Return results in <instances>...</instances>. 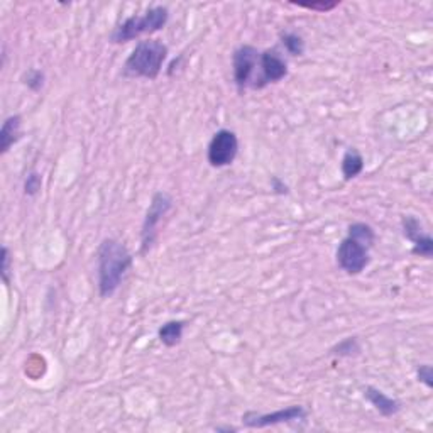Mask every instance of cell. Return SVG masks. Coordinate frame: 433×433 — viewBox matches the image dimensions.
Segmentation results:
<instances>
[{
	"instance_id": "1",
	"label": "cell",
	"mask_w": 433,
	"mask_h": 433,
	"mask_svg": "<svg viewBox=\"0 0 433 433\" xmlns=\"http://www.w3.org/2000/svg\"><path fill=\"white\" fill-rule=\"evenodd\" d=\"M132 263V254L124 242L114 239V237H107L102 240L97 251L98 294L100 298H110L116 294Z\"/></svg>"
},
{
	"instance_id": "2",
	"label": "cell",
	"mask_w": 433,
	"mask_h": 433,
	"mask_svg": "<svg viewBox=\"0 0 433 433\" xmlns=\"http://www.w3.org/2000/svg\"><path fill=\"white\" fill-rule=\"evenodd\" d=\"M170 49L159 39L139 41L129 58L122 67V75L125 78H145L156 80L163 71V64L166 61Z\"/></svg>"
},
{
	"instance_id": "3",
	"label": "cell",
	"mask_w": 433,
	"mask_h": 433,
	"mask_svg": "<svg viewBox=\"0 0 433 433\" xmlns=\"http://www.w3.org/2000/svg\"><path fill=\"white\" fill-rule=\"evenodd\" d=\"M168 21H170V9L166 6H152L143 15L134 14L121 22L112 30L109 41L112 44H125L144 34H154L164 29Z\"/></svg>"
},
{
	"instance_id": "4",
	"label": "cell",
	"mask_w": 433,
	"mask_h": 433,
	"mask_svg": "<svg viewBox=\"0 0 433 433\" xmlns=\"http://www.w3.org/2000/svg\"><path fill=\"white\" fill-rule=\"evenodd\" d=\"M173 197L166 191H156L152 195L149 209L145 212L143 229H141V254L145 256L158 239V227L164 217L173 209Z\"/></svg>"
},
{
	"instance_id": "5",
	"label": "cell",
	"mask_w": 433,
	"mask_h": 433,
	"mask_svg": "<svg viewBox=\"0 0 433 433\" xmlns=\"http://www.w3.org/2000/svg\"><path fill=\"white\" fill-rule=\"evenodd\" d=\"M259 56L260 51L251 44H242L233 51L232 73L237 90L242 94L247 88L256 90L259 78Z\"/></svg>"
},
{
	"instance_id": "6",
	"label": "cell",
	"mask_w": 433,
	"mask_h": 433,
	"mask_svg": "<svg viewBox=\"0 0 433 433\" xmlns=\"http://www.w3.org/2000/svg\"><path fill=\"white\" fill-rule=\"evenodd\" d=\"M371 247H373L371 244L347 233L342 239V242L339 244V247H337V266L348 276L361 274L371 263Z\"/></svg>"
},
{
	"instance_id": "7",
	"label": "cell",
	"mask_w": 433,
	"mask_h": 433,
	"mask_svg": "<svg viewBox=\"0 0 433 433\" xmlns=\"http://www.w3.org/2000/svg\"><path fill=\"white\" fill-rule=\"evenodd\" d=\"M239 154V137L231 129H220L210 139L206 148V161L212 168H227Z\"/></svg>"
},
{
	"instance_id": "8",
	"label": "cell",
	"mask_w": 433,
	"mask_h": 433,
	"mask_svg": "<svg viewBox=\"0 0 433 433\" xmlns=\"http://www.w3.org/2000/svg\"><path fill=\"white\" fill-rule=\"evenodd\" d=\"M308 412L301 405H291L288 408L276 409L273 413H258L247 412L242 415V425L247 428H266L276 427V425L294 423V421H305Z\"/></svg>"
},
{
	"instance_id": "9",
	"label": "cell",
	"mask_w": 433,
	"mask_h": 433,
	"mask_svg": "<svg viewBox=\"0 0 433 433\" xmlns=\"http://www.w3.org/2000/svg\"><path fill=\"white\" fill-rule=\"evenodd\" d=\"M288 76V63L278 49H264L259 56V78L256 90H263L271 83H278Z\"/></svg>"
},
{
	"instance_id": "10",
	"label": "cell",
	"mask_w": 433,
	"mask_h": 433,
	"mask_svg": "<svg viewBox=\"0 0 433 433\" xmlns=\"http://www.w3.org/2000/svg\"><path fill=\"white\" fill-rule=\"evenodd\" d=\"M364 398H366V400L374 406L375 412L381 416H385V418H391V416L398 415V413L401 412V408H403L400 400L388 396V394L382 393L381 389L374 388V386H366V388H364Z\"/></svg>"
},
{
	"instance_id": "11",
	"label": "cell",
	"mask_w": 433,
	"mask_h": 433,
	"mask_svg": "<svg viewBox=\"0 0 433 433\" xmlns=\"http://www.w3.org/2000/svg\"><path fill=\"white\" fill-rule=\"evenodd\" d=\"M22 137V116L14 114L2 122L0 129V154H7L14 144H17Z\"/></svg>"
},
{
	"instance_id": "12",
	"label": "cell",
	"mask_w": 433,
	"mask_h": 433,
	"mask_svg": "<svg viewBox=\"0 0 433 433\" xmlns=\"http://www.w3.org/2000/svg\"><path fill=\"white\" fill-rule=\"evenodd\" d=\"M186 321L183 320H170L164 325H161L158 330V339L164 347H176L182 344L183 332H185Z\"/></svg>"
},
{
	"instance_id": "13",
	"label": "cell",
	"mask_w": 433,
	"mask_h": 433,
	"mask_svg": "<svg viewBox=\"0 0 433 433\" xmlns=\"http://www.w3.org/2000/svg\"><path fill=\"white\" fill-rule=\"evenodd\" d=\"M340 171H342V176L346 182H351V179L357 178V176L362 173L364 158L357 149L348 148L347 151L344 152L342 163H340Z\"/></svg>"
},
{
	"instance_id": "14",
	"label": "cell",
	"mask_w": 433,
	"mask_h": 433,
	"mask_svg": "<svg viewBox=\"0 0 433 433\" xmlns=\"http://www.w3.org/2000/svg\"><path fill=\"white\" fill-rule=\"evenodd\" d=\"M283 48L291 56H303L305 55V41L301 34L294 33V30H283L279 34Z\"/></svg>"
},
{
	"instance_id": "15",
	"label": "cell",
	"mask_w": 433,
	"mask_h": 433,
	"mask_svg": "<svg viewBox=\"0 0 433 433\" xmlns=\"http://www.w3.org/2000/svg\"><path fill=\"white\" fill-rule=\"evenodd\" d=\"M361 351L362 347L359 344L357 337H347L342 342L337 344L330 352L333 355H339V357H355V355L361 354Z\"/></svg>"
},
{
	"instance_id": "16",
	"label": "cell",
	"mask_w": 433,
	"mask_h": 433,
	"mask_svg": "<svg viewBox=\"0 0 433 433\" xmlns=\"http://www.w3.org/2000/svg\"><path fill=\"white\" fill-rule=\"evenodd\" d=\"M401 229H403V236L408 240H412V242L425 233L421 222L415 215H405L401 218Z\"/></svg>"
},
{
	"instance_id": "17",
	"label": "cell",
	"mask_w": 433,
	"mask_h": 433,
	"mask_svg": "<svg viewBox=\"0 0 433 433\" xmlns=\"http://www.w3.org/2000/svg\"><path fill=\"white\" fill-rule=\"evenodd\" d=\"M412 254L420 256V258L430 259L433 256V239L430 233L425 232L423 236L418 237L416 240H413V249Z\"/></svg>"
},
{
	"instance_id": "18",
	"label": "cell",
	"mask_w": 433,
	"mask_h": 433,
	"mask_svg": "<svg viewBox=\"0 0 433 433\" xmlns=\"http://www.w3.org/2000/svg\"><path fill=\"white\" fill-rule=\"evenodd\" d=\"M44 80L46 75L44 71L37 70V68H30L22 75V83L33 91H41V88L44 87Z\"/></svg>"
},
{
	"instance_id": "19",
	"label": "cell",
	"mask_w": 433,
	"mask_h": 433,
	"mask_svg": "<svg viewBox=\"0 0 433 433\" xmlns=\"http://www.w3.org/2000/svg\"><path fill=\"white\" fill-rule=\"evenodd\" d=\"M293 6L300 7V9L313 10V12L325 14L339 7L340 2H337V0H318V2H293Z\"/></svg>"
},
{
	"instance_id": "20",
	"label": "cell",
	"mask_w": 433,
	"mask_h": 433,
	"mask_svg": "<svg viewBox=\"0 0 433 433\" xmlns=\"http://www.w3.org/2000/svg\"><path fill=\"white\" fill-rule=\"evenodd\" d=\"M41 186H43V175L36 170L29 171L24 179V193L28 197H36L41 191Z\"/></svg>"
},
{
	"instance_id": "21",
	"label": "cell",
	"mask_w": 433,
	"mask_h": 433,
	"mask_svg": "<svg viewBox=\"0 0 433 433\" xmlns=\"http://www.w3.org/2000/svg\"><path fill=\"white\" fill-rule=\"evenodd\" d=\"M0 259H2V266H0L2 281H3V285L9 286L10 285V263H12V258H10V251L7 246L2 247V258Z\"/></svg>"
},
{
	"instance_id": "22",
	"label": "cell",
	"mask_w": 433,
	"mask_h": 433,
	"mask_svg": "<svg viewBox=\"0 0 433 433\" xmlns=\"http://www.w3.org/2000/svg\"><path fill=\"white\" fill-rule=\"evenodd\" d=\"M416 378L428 389L433 388V369L430 364H421V366L416 367Z\"/></svg>"
},
{
	"instance_id": "23",
	"label": "cell",
	"mask_w": 433,
	"mask_h": 433,
	"mask_svg": "<svg viewBox=\"0 0 433 433\" xmlns=\"http://www.w3.org/2000/svg\"><path fill=\"white\" fill-rule=\"evenodd\" d=\"M271 190H273V193L276 195H288L290 193V188L288 185H286L285 182H283L279 176H273L271 178Z\"/></svg>"
}]
</instances>
